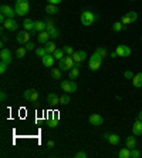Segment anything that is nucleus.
<instances>
[{
    "label": "nucleus",
    "mask_w": 142,
    "mask_h": 158,
    "mask_svg": "<svg viewBox=\"0 0 142 158\" xmlns=\"http://www.w3.org/2000/svg\"><path fill=\"white\" fill-rule=\"evenodd\" d=\"M26 53H27V48L26 47H18L17 52H16V54H17L18 59H23V57L26 56Z\"/></svg>",
    "instance_id": "7c9ffc66"
},
{
    "label": "nucleus",
    "mask_w": 142,
    "mask_h": 158,
    "mask_svg": "<svg viewBox=\"0 0 142 158\" xmlns=\"http://www.w3.org/2000/svg\"><path fill=\"white\" fill-rule=\"evenodd\" d=\"M70 101H71V98H70L68 94H61L60 96V106H67V104H70Z\"/></svg>",
    "instance_id": "cd10ccee"
},
{
    "label": "nucleus",
    "mask_w": 142,
    "mask_h": 158,
    "mask_svg": "<svg viewBox=\"0 0 142 158\" xmlns=\"http://www.w3.org/2000/svg\"><path fill=\"white\" fill-rule=\"evenodd\" d=\"M36 54L39 56V57H44V56L48 54V53H47V50H46V47H39V48H36Z\"/></svg>",
    "instance_id": "2f4dec72"
},
{
    "label": "nucleus",
    "mask_w": 142,
    "mask_h": 158,
    "mask_svg": "<svg viewBox=\"0 0 142 158\" xmlns=\"http://www.w3.org/2000/svg\"><path fill=\"white\" fill-rule=\"evenodd\" d=\"M48 34H50V37H53V39H57V37L60 36V31H59V29H51L50 31H48Z\"/></svg>",
    "instance_id": "72a5a7b5"
},
{
    "label": "nucleus",
    "mask_w": 142,
    "mask_h": 158,
    "mask_svg": "<svg viewBox=\"0 0 142 158\" xmlns=\"http://www.w3.org/2000/svg\"><path fill=\"white\" fill-rule=\"evenodd\" d=\"M73 59H74V61H75V63H81V61H84V60L87 59V53L84 52V50H80V52H74Z\"/></svg>",
    "instance_id": "a211bd4d"
},
{
    "label": "nucleus",
    "mask_w": 142,
    "mask_h": 158,
    "mask_svg": "<svg viewBox=\"0 0 142 158\" xmlns=\"http://www.w3.org/2000/svg\"><path fill=\"white\" fill-rule=\"evenodd\" d=\"M31 36H33V34L30 33V31H27V30H22V31H18V33H17L16 40H17L20 44H26V43H29V41H30Z\"/></svg>",
    "instance_id": "423d86ee"
},
{
    "label": "nucleus",
    "mask_w": 142,
    "mask_h": 158,
    "mask_svg": "<svg viewBox=\"0 0 142 158\" xmlns=\"http://www.w3.org/2000/svg\"><path fill=\"white\" fill-rule=\"evenodd\" d=\"M64 54H66V53H64V50H63V48H57V50L53 53V56H54L55 60H61L63 57H64Z\"/></svg>",
    "instance_id": "c756f323"
},
{
    "label": "nucleus",
    "mask_w": 142,
    "mask_h": 158,
    "mask_svg": "<svg viewBox=\"0 0 142 158\" xmlns=\"http://www.w3.org/2000/svg\"><path fill=\"white\" fill-rule=\"evenodd\" d=\"M125 24L122 22H114L112 23V31H115V33H120V31H122V30H125Z\"/></svg>",
    "instance_id": "4be33fe9"
},
{
    "label": "nucleus",
    "mask_w": 142,
    "mask_h": 158,
    "mask_svg": "<svg viewBox=\"0 0 142 158\" xmlns=\"http://www.w3.org/2000/svg\"><path fill=\"white\" fill-rule=\"evenodd\" d=\"M78 76H80V69H77V67H73V69L68 71V78L70 80H75Z\"/></svg>",
    "instance_id": "393cba45"
},
{
    "label": "nucleus",
    "mask_w": 142,
    "mask_h": 158,
    "mask_svg": "<svg viewBox=\"0 0 142 158\" xmlns=\"http://www.w3.org/2000/svg\"><path fill=\"white\" fill-rule=\"evenodd\" d=\"M47 103L50 104V106H57V104H60V96L55 94V93H50L47 96Z\"/></svg>",
    "instance_id": "f3484780"
},
{
    "label": "nucleus",
    "mask_w": 142,
    "mask_h": 158,
    "mask_svg": "<svg viewBox=\"0 0 142 158\" xmlns=\"http://www.w3.org/2000/svg\"><path fill=\"white\" fill-rule=\"evenodd\" d=\"M0 13H3L7 19H14V16H16V10L11 9L10 6H7V4H2L0 6Z\"/></svg>",
    "instance_id": "0eeeda50"
},
{
    "label": "nucleus",
    "mask_w": 142,
    "mask_h": 158,
    "mask_svg": "<svg viewBox=\"0 0 142 158\" xmlns=\"http://www.w3.org/2000/svg\"><path fill=\"white\" fill-rule=\"evenodd\" d=\"M51 77L54 80H60L61 78V70L60 69H51Z\"/></svg>",
    "instance_id": "c85d7f7f"
},
{
    "label": "nucleus",
    "mask_w": 142,
    "mask_h": 158,
    "mask_svg": "<svg viewBox=\"0 0 142 158\" xmlns=\"http://www.w3.org/2000/svg\"><path fill=\"white\" fill-rule=\"evenodd\" d=\"M131 2H134V0H131Z\"/></svg>",
    "instance_id": "3c124183"
},
{
    "label": "nucleus",
    "mask_w": 142,
    "mask_h": 158,
    "mask_svg": "<svg viewBox=\"0 0 142 158\" xmlns=\"http://www.w3.org/2000/svg\"><path fill=\"white\" fill-rule=\"evenodd\" d=\"M125 145H127L128 148H135V145H136V140H135V137L131 135V137H127V140H125Z\"/></svg>",
    "instance_id": "b1692460"
},
{
    "label": "nucleus",
    "mask_w": 142,
    "mask_h": 158,
    "mask_svg": "<svg viewBox=\"0 0 142 158\" xmlns=\"http://www.w3.org/2000/svg\"><path fill=\"white\" fill-rule=\"evenodd\" d=\"M34 30H36L37 33H40V31H44V30H46V22L37 20V22H36V26H34Z\"/></svg>",
    "instance_id": "bb28decb"
},
{
    "label": "nucleus",
    "mask_w": 142,
    "mask_h": 158,
    "mask_svg": "<svg viewBox=\"0 0 142 158\" xmlns=\"http://www.w3.org/2000/svg\"><path fill=\"white\" fill-rule=\"evenodd\" d=\"M47 147L48 148H53V147H54V141H48V143H47Z\"/></svg>",
    "instance_id": "49530a36"
},
{
    "label": "nucleus",
    "mask_w": 142,
    "mask_h": 158,
    "mask_svg": "<svg viewBox=\"0 0 142 158\" xmlns=\"http://www.w3.org/2000/svg\"><path fill=\"white\" fill-rule=\"evenodd\" d=\"M44 10H46V13H47V15H57V13H59L57 4H50V3H48L47 6H46V9H44Z\"/></svg>",
    "instance_id": "412c9836"
},
{
    "label": "nucleus",
    "mask_w": 142,
    "mask_h": 158,
    "mask_svg": "<svg viewBox=\"0 0 142 158\" xmlns=\"http://www.w3.org/2000/svg\"><path fill=\"white\" fill-rule=\"evenodd\" d=\"M37 41H39L40 44H46L47 41H50V34H48L47 30L40 31V33L37 34Z\"/></svg>",
    "instance_id": "2eb2a0df"
},
{
    "label": "nucleus",
    "mask_w": 142,
    "mask_h": 158,
    "mask_svg": "<svg viewBox=\"0 0 142 158\" xmlns=\"http://www.w3.org/2000/svg\"><path fill=\"white\" fill-rule=\"evenodd\" d=\"M6 100H7V94H6L4 91H2V93H0V101H2V103H4Z\"/></svg>",
    "instance_id": "c03bdc74"
},
{
    "label": "nucleus",
    "mask_w": 142,
    "mask_h": 158,
    "mask_svg": "<svg viewBox=\"0 0 142 158\" xmlns=\"http://www.w3.org/2000/svg\"><path fill=\"white\" fill-rule=\"evenodd\" d=\"M141 157V151L136 150V148H132L131 150V158H139Z\"/></svg>",
    "instance_id": "e433bc0d"
},
{
    "label": "nucleus",
    "mask_w": 142,
    "mask_h": 158,
    "mask_svg": "<svg viewBox=\"0 0 142 158\" xmlns=\"http://www.w3.org/2000/svg\"><path fill=\"white\" fill-rule=\"evenodd\" d=\"M127 15H128V17L131 19V22H132V23L138 20V13H136V11H128Z\"/></svg>",
    "instance_id": "473e14b6"
},
{
    "label": "nucleus",
    "mask_w": 142,
    "mask_h": 158,
    "mask_svg": "<svg viewBox=\"0 0 142 158\" xmlns=\"http://www.w3.org/2000/svg\"><path fill=\"white\" fill-rule=\"evenodd\" d=\"M47 2H48L50 4H57V6L61 3V0H47Z\"/></svg>",
    "instance_id": "a18cd8bd"
},
{
    "label": "nucleus",
    "mask_w": 142,
    "mask_h": 158,
    "mask_svg": "<svg viewBox=\"0 0 142 158\" xmlns=\"http://www.w3.org/2000/svg\"><path fill=\"white\" fill-rule=\"evenodd\" d=\"M88 121H90V124H91V125L98 127V125H102V123H104V118H102L99 114H91L90 117H88Z\"/></svg>",
    "instance_id": "ddd939ff"
},
{
    "label": "nucleus",
    "mask_w": 142,
    "mask_h": 158,
    "mask_svg": "<svg viewBox=\"0 0 142 158\" xmlns=\"http://www.w3.org/2000/svg\"><path fill=\"white\" fill-rule=\"evenodd\" d=\"M34 26H36V22H33L31 19H26L24 22H23V29L30 31V33L34 30Z\"/></svg>",
    "instance_id": "aec40b11"
},
{
    "label": "nucleus",
    "mask_w": 142,
    "mask_h": 158,
    "mask_svg": "<svg viewBox=\"0 0 142 158\" xmlns=\"http://www.w3.org/2000/svg\"><path fill=\"white\" fill-rule=\"evenodd\" d=\"M74 64H75V61H74L73 56H64L61 60H60V64H59V69L61 71H70L71 69L74 67Z\"/></svg>",
    "instance_id": "7ed1b4c3"
},
{
    "label": "nucleus",
    "mask_w": 142,
    "mask_h": 158,
    "mask_svg": "<svg viewBox=\"0 0 142 158\" xmlns=\"http://www.w3.org/2000/svg\"><path fill=\"white\" fill-rule=\"evenodd\" d=\"M54 56L53 54H46L44 57H41V61H43V66H46V67H53L54 66Z\"/></svg>",
    "instance_id": "4468645a"
},
{
    "label": "nucleus",
    "mask_w": 142,
    "mask_h": 158,
    "mask_svg": "<svg viewBox=\"0 0 142 158\" xmlns=\"http://www.w3.org/2000/svg\"><path fill=\"white\" fill-rule=\"evenodd\" d=\"M14 10L17 16H26L30 11V2L29 0H16Z\"/></svg>",
    "instance_id": "f03ea898"
},
{
    "label": "nucleus",
    "mask_w": 142,
    "mask_h": 158,
    "mask_svg": "<svg viewBox=\"0 0 142 158\" xmlns=\"http://www.w3.org/2000/svg\"><path fill=\"white\" fill-rule=\"evenodd\" d=\"M98 19H99L98 15H95V13H92V11H90V10L83 11L80 16V20H81V23H83V26H91Z\"/></svg>",
    "instance_id": "f257e3e1"
},
{
    "label": "nucleus",
    "mask_w": 142,
    "mask_h": 158,
    "mask_svg": "<svg viewBox=\"0 0 142 158\" xmlns=\"http://www.w3.org/2000/svg\"><path fill=\"white\" fill-rule=\"evenodd\" d=\"M24 98L27 100V101H37L39 100V91L37 90H34V88H29V90H26L24 91Z\"/></svg>",
    "instance_id": "1a4fd4ad"
},
{
    "label": "nucleus",
    "mask_w": 142,
    "mask_h": 158,
    "mask_svg": "<svg viewBox=\"0 0 142 158\" xmlns=\"http://www.w3.org/2000/svg\"><path fill=\"white\" fill-rule=\"evenodd\" d=\"M75 158H87V152H84V151H77L75 154H74Z\"/></svg>",
    "instance_id": "79ce46f5"
},
{
    "label": "nucleus",
    "mask_w": 142,
    "mask_h": 158,
    "mask_svg": "<svg viewBox=\"0 0 142 158\" xmlns=\"http://www.w3.org/2000/svg\"><path fill=\"white\" fill-rule=\"evenodd\" d=\"M51 29H54V22H53V20H47V22H46V30L50 31Z\"/></svg>",
    "instance_id": "4c0bfd02"
},
{
    "label": "nucleus",
    "mask_w": 142,
    "mask_h": 158,
    "mask_svg": "<svg viewBox=\"0 0 142 158\" xmlns=\"http://www.w3.org/2000/svg\"><path fill=\"white\" fill-rule=\"evenodd\" d=\"M115 52H117L118 57H128V56H131V48L128 47V46H125V44H120V46H117Z\"/></svg>",
    "instance_id": "6e6552de"
},
{
    "label": "nucleus",
    "mask_w": 142,
    "mask_h": 158,
    "mask_svg": "<svg viewBox=\"0 0 142 158\" xmlns=\"http://www.w3.org/2000/svg\"><path fill=\"white\" fill-rule=\"evenodd\" d=\"M141 40H142V36H141Z\"/></svg>",
    "instance_id": "8fccbe9b"
},
{
    "label": "nucleus",
    "mask_w": 142,
    "mask_h": 158,
    "mask_svg": "<svg viewBox=\"0 0 142 158\" xmlns=\"http://www.w3.org/2000/svg\"><path fill=\"white\" fill-rule=\"evenodd\" d=\"M3 26H4V29L9 30V31H17L18 30V23L16 22L14 19H7V20L3 23Z\"/></svg>",
    "instance_id": "9d476101"
},
{
    "label": "nucleus",
    "mask_w": 142,
    "mask_h": 158,
    "mask_svg": "<svg viewBox=\"0 0 142 158\" xmlns=\"http://www.w3.org/2000/svg\"><path fill=\"white\" fill-rule=\"evenodd\" d=\"M132 132H134L135 137L142 135V120L136 118L134 121V125H132Z\"/></svg>",
    "instance_id": "f8f14e48"
},
{
    "label": "nucleus",
    "mask_w": 142,
    "mask_h": 158,
    "mask_svg": "<svg viewBox=\"0 0 142 158\" xmlns=\"http://www.w3.org/2000/svg\"><path fill=\"white\" fill-rule=\"evenodd\" d=\"M0 59H2V61L10 64L11 60H13V57H11V52L9 50V48H6V47H2V52H0Z\"/></svg>",
    "instance_id": "9b49d317"
},
{
    "label": "nucleus",
    "mask_w": 142,
    "mask_h": 158,
    "mask_svg": "<svg viewBox=\"0 0 142 158\" xmlns=\"http://www.w3.org/2000/svg\"><path fill=\"white\" fill-rule=\"evenodd\" d=\"M124 77L127 78V80H132V78H134V73H132V71H129V70H127L124 73Z\"/></svg>",
    "instance_id": "37998d69"
},
{
    "label": "nucleus",
    "mask_w": 142,
    "mask_h": 158,
    "mask_svg": "<svg viewBox=\"0 0 142 158\" xmlns=\"http://www.w3.org/2000/svg\"><path fill=\"white\" fill-rule=\"evenodd\" d=\"M26 48H27V52H31V50H34V48H36V44L30 40L29 43H26Z\"/></svg>",
    "instance_id": "58836bf2"
},
{
    "label": "nucleus",
    "mask_w": 142,
    "mask_h": 158,
    "mask_svg": "<svg viewBox=\"0 0 142 158\" xmlns=\"http://www.w3.org/2000/svg\"><path fill=\"white\" fill-rule=\"evenodd\" d=\"M115 57H118V54H117V52L114 50V52L111 53V59H115Z\"/></svg>",
    "instance_id": "de8ad7c7"
},
{
    "label": "nucleus",
    "mask_w": 142,
    "mask_h": 158,
    "mask_svg": "<svg viewBox=\"0 0 142 158\" xmlns=\"http://www.w3.org/2000/svg\"><path fill=\"white\" fill-rule=\"evenodd\" d=\"M101 64H102V57L95 52L94 54L90 57V60H88V67H90L92 71H97L99 67H101Z\"/></svg>",
    "instance_id": "20e7f679"
},
{
    "label": "nucleus",
    "mask_w": 142,
    "mask_h": 158,
    "mask_svg": "<svg viewBox=\"0 0 142 158\" xmlns=\"http://www.w3.org/2000/svg\"><path fill=\"white\" fill-rule=\"evenodd\" d=\"M7 66H9L7 63H4V61L0 63V73H2V74L6 73V70H7Z\"/></svg>",
    "instance_id": "ea45409f"
},
{
    "label": "nucleus",
    "mask_w": 142,
    "mask_h": 158,
    "mask_svg": "<svg viewBox=\"0 0 142 158\" xmlns=\"http://www.w3.org/2000/svg\"><path fill=\"white\" fill-rule=\"evenodd\" d=\"M63 50H64V53H66L67 56H73L74 54V48L71 47V46H66V47H63Z\"/></svg>",
    "instance_id": "c9c22d12"
},
{
    "label": "nucleus",
    "mask_w": 142,
    "mask_h": 158,
    "mask_svg": "<svg viewBox=\"0 0 142 158\" xmlns=\"http://www.w3.org/2000/svg\"><path fill=\"white\" fill-rule=\"evenodd\" d=\"M57 123H59L57 118H51V120H48V127L54 128V127H57Z\"/></svg>",
    "instance_id": "a19ab883"
},
{
    "label": "nucleus",
    "mask_w": 142,
    "mask_h": 158,
    "mask_svg": "<svg viewBox=\"0 0 142 158\" xmlns=\"http://www.w3.org/2000/svg\"><path fill=\"white\" fill-rule=\"evenodd\" d=\"M136 118H139V120H142V111H141V113H139V114H138V117H136Z\"/></svg>",
    "instance_id": "09e8293b"
},
{
    "label": "nucleus",
    "mask_w": 142,
    "mask_h": 158,
    "mask_svg": "<svg viewBox=\"0 0 142 158\" xmlns=\"http://www.w3.org/2000/svg\"><path fill=\"white\" fill-rule=\"evenodd\" d=\"M44 47H46V50H47L48 54H53V53L57 50V47H55L54 41H47V43L44 44Z\"/></svg>",
    "instance_id": "5701e85b"
},
{
    "label": "nucleus",
    "mask_w": 142,
    "mask_h": 158,
    "mask_svg": "<svg viewBox=\"0 0 142 158\" xmlns=\"http://www.w3.org/2000/svg\"><path fill=\"white\" fill-rule=\"evenodd\" d=\"M118 157L120 158H131V148H122V150L118 152Z\"/></svg>",
    "instance_id": "a878e982"
},
{
    "label": "nucleus",
    "mask_w": 142,
    "mask_h": 158,
    "mask_svg": "<svg viewBox=\"0 0 142 158\" xmlns=\"http://www.w3.org/2000/svg\"><path fill=\"white\" fill-rule=\"evenodd\" d=\"M97 53H98V54L101 56L102 59L108 56V52H107V48H104V47H98V48H97Z\"/></svg>",
    "instance_id": "f704fd0d"
},
{
    "label": "nucleus",
    "mask_w": 142,
    "mask_h": 158,
    "mask_svg": "<svg viewBox=\"0 0 142 158\" xmlns=\"http://www.w3.org/2000/svg\"><path fill=\"white\" fill-rule=\"evenodd\" d=\"M104 138H105L111 145H117V144L120 143V135H118V134H104Z\"/></svg>",
    "instance_id": "dca6fc26"
},
{
    "label": "nucleus",
    "mask_w": 142,
    "mask_h": 158,
    "mask_svg": "<svg viewBox=\"0 0 142 158\" xmlns=\"http://www.w3.org/2000/svg\"><path fill=\"white\" fill-rule=\"evenodd\" d=\"M132 85H134L135 88L142 87V71H139V73H136L134 76V78H132Z\"/></svg>",
    "instance_id": "6ab92c4d"
},
{
    "label": "nucleus",
    "mask_w": 142,
    "mask_h": 158,
    "mask_svg": "<svg viewBox=\"0 0 142 158\" xmlns=\"http://www.w3.org/2000/svg\"><path fill=\"white\" fill-rule=\"evenodd\" d=\"M61 90L64 93H75L77 91V84L74 80H64L61 81Z\"/></svg>",
    "instance_id": "39448f33"
}]
</instances>
